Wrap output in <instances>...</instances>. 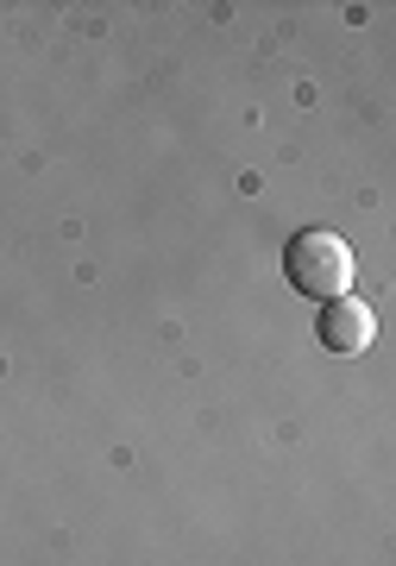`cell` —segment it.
<instances>
[{"mask_svg": "<svg viewBox=\"0 0 396 566\" xmlns=\"http://www.w3.org/2000/svg\"><path fill=\"white\" fill-rule=\"evenodd\" d=\"M353 245L340 240V233H327V227H309V233H296V240L283 245V277L296 283L302 296H315V303H334V296H346L353 290Z\"/></svg>", "mask_w": 396, "mask_h": 566, "instance_id": "6da1fadb", "label": "cell"}, {"mask_svg": "<svg viewBox=\"0 0 396 566\" xmlns=\"http://www.w3.org/2000/svg\"><path fill=\"white\" fill-rule=\"evenodd\" d=\"M315 334L327 353H340V359H353V353H365V346L377 340V315L358 296H334V303L315 315Z\"/></svg>", "mask_w": 396, "mask_h": 566, "instance_id": "7a4b0ae2", "label": "cell"}]
</instances>
